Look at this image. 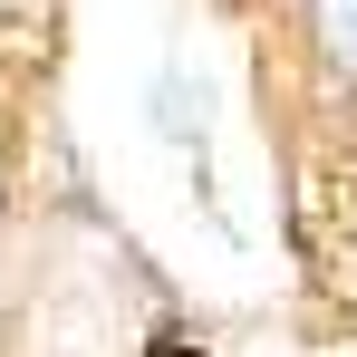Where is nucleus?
<instances>
[{"mask_svg":"<svg viewBox=\"0 0 357 357\" xmlns=\"http://www.w3.org/2000/svg\"><path fill=\"white\" fill-rule=\"evenodd\" d=\"M155 357H203V348H183V338H165V348H155Z\"/></svg>","mask_w":357,"mask_h":357,"instance_id":"nucleus-2","label":"nucleus"},{"mask_svg":"<svg viewBox=\"0 0 357 357\" xmlns=\"http://www.w3.org/2000/svg\"><path fill=\"white\" fill-rule=\"evenodd\" d=\"M319 49L357 77V0H319Z\"/></svg>","mask_w":357,"mask_h":357,"instance_id":"nucleus-1","label":"nucleus"}]
</instances>
